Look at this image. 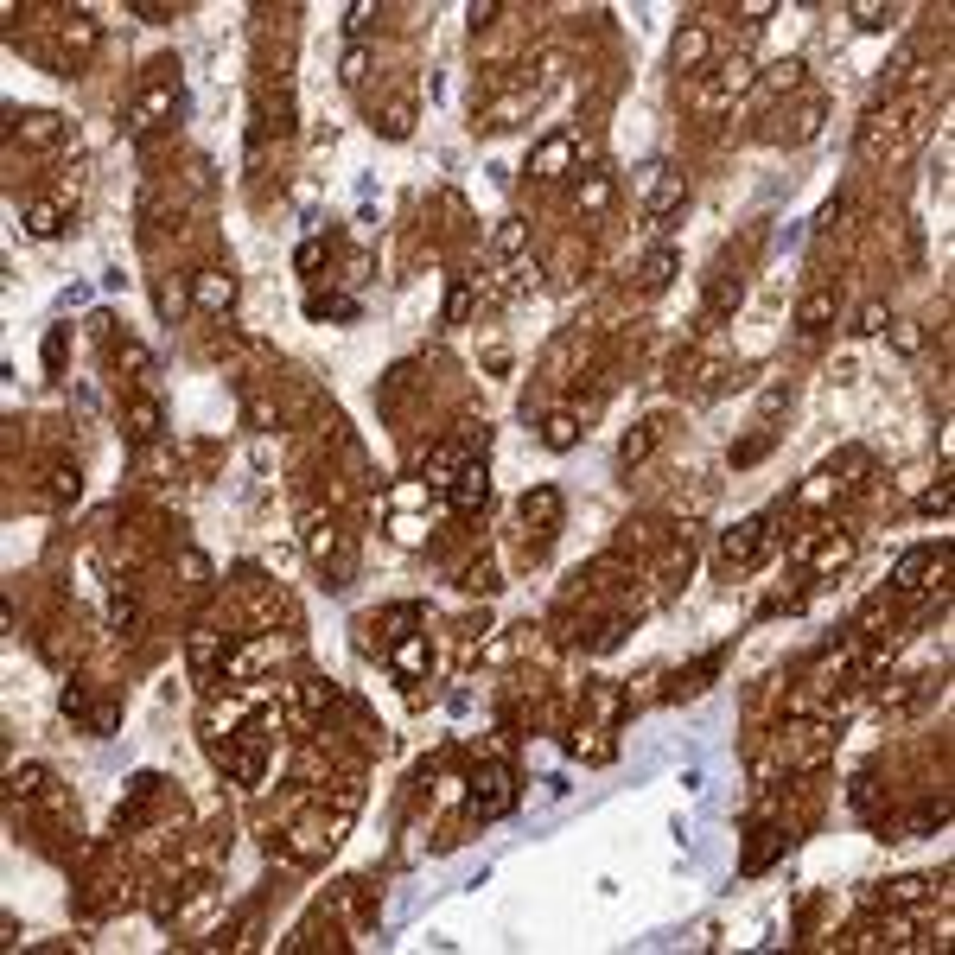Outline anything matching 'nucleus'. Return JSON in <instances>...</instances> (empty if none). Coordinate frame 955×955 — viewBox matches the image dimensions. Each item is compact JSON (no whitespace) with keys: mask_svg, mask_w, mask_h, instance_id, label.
Instances as JSON below:
<instances>
[{"mask_svg":"<svg viewBox=\"0 0 955 955\" xmlns=\"http://www.w3.org/2000/svg\"><path fill=\"white\" fill-rule=\"evenodd\" d=\"M325 255H332V249H325V236H306V242H300V255H293V268H300V274H312V268L325 262Z\"/></svg>","mask_w":955,"mask_h":955,"instance_id":"5fc2aeb1","label":"nucleus"},{"mask_svg":"<svg viewBox=\"0 0 955 955\" xmlns=\"http://www.w3.org/2000/svg\"><path fill=\"white\" fill-rule=\"evenodd\" d=\"M376 128L389 134V141H408V134H414V102H389V109L376 115Z\"/></svg>","mask_w":955,"mask_h":955,"instance_id":"c9c22d12","label":"nucleus"},{"mask_svg":"<svg viewBox=\"0 0 955 955\" xmlns=\"http://www.w3.org/2000/svg\"><path fill=\"white\" fill-rule=\"evenodd\" d=\"M96 45H102V26L90 20V13H71V20H64V51H71V64L90 58Z\"/></svg>","mask_w":955,"mask_h":955,"instance_id":"c756f323","label":"nucleus"},{"mask_svg":"<svg viewBox=\"0 0 955 955\" xmlns=\"http://www.w3.org/2000/svg\"><path fill=\"white\" fill-rule=\"evenodd\" d=\"M217 656H230V637L211 631V624H198V631H191V669H198V675H211V669H217Z\"/></svg>","mask_w":955,"mask_h":955,"instance_id":"bb28decb","label":"nucleus"},{"mask_svg":"<svg viewBox=\"0 0 955 955\" xmlns=\"http://www.w3.org/2000/svg\"><path fill=\"white\" fill-rule=\"evenodd\" d=\"M784 121H790V128H777L771 141H790V147H803V141H815V134H822V121H828V102H822V96H809L803 109H796V115H784Z\"/></svg>","mask_w":955,"mask_h":955,"instance_id":"a211bd4d","label":"nucleus"},{"mask_svg":"<svg viewBox=\"0 0 955 955\" xmlns=\"http://www.w3.org/2000/svg\"><path fill=\"white\" fill-rule=\"evenodd\" d=\"M764 548H771V516H745V523H733V529L720 535V561L733 567V573L758 567V561H764Z\"/></svg>","mask_w":955,"mask_h":955,"instance_id":"423d86ee","label":"nucleus"},{"mask_svg":"<svg viewBox=\"0 0 955 955\" xmlns=\"http://www.w3.org/2000/svg\"><path fill=\"white\" fill-rule=\"evenodd\" d=\"M13 134H20L26 147H58L64 141V121L51 109H32V115H13Z\"/></svg>","mask_w":955,"mask_h":955,"instance_id":"412c9836","label":"nucleus"},{"mask_svg":"<svg viewBox=\"0 0 955 955\" xmlns=\"http://www.w3.org/2000/svg\"><path fill=\"white\" fill-rule=\"evenodd\" d=\"M58 707H64V714H71V720H90V694H83L77 682H64V694H58Z\"/></svg>","mask_w":955,"mask_h":955,"instance_id":"4d7b16f0","label":"nucleus"},{"mask_svg":"<svg viewBox=\"0 0 955 955\" xmlns=\"http://www.w3.org/2000/svg\"><path fill=\"white\" fill-rule=\"evenodd\" d=\"M835 287H809L803 300H796V332L803 338H815V332H828V319H835Z\"/></svg>","mask_w":955,"mask_h":955,"instance_id":"f3484780","label":"nucleus"},{"mask_svg":"<svg viewBox=\"0 0 955 955\" xmlns=\"http://www.w3.org/2000/svg\"><path fill=\"white\" fill-rule=\"evenodd\" d=\"M567 172H580V134H573V128H554L548 141L529 153V179L554 185V179H567Z\"/></svg>","mask_w":955,"mask_h":955,"instance_id":"0eeeda50","label":"nucleus"},{"mask_svg":"<svg viewBox=\"0 0 955 955\" xmlns=\"http://www.w3.org/2000/svg\"><path fill=\"white\" fill-rule=\"evenodd\" d=\"M707 306H714V312L739 306V274H733V281H714V293H707Z\"/></svg>","mask_w":955,"mask_h":955,"instance_id":"e2e57ef3","label":"nucleus"},{"mask_svg":"<svg viewBox=\"0 0 955 955\" xmlns=\"http://www.w3.org/2000/svg\"><path fill=\"white\" fill-rule=\"evenodd\" d=\"M529 109H535V96L529 90H510V96H497V102H484V109H478V128L497 134V128H510L516 115H529Z\"/></svg>","mask_w":955,"mask_h":955,"instance_id":"4be33fe9","label":"nucleus"},{"mask_svg":"<svg viewBox=\"0 0 955 955\" xmlns=\"http://www.w3.org/2000/svg\"><path fill=\"white\" fill-rule=\"evenodd\" d=\"M949 497H955V484L943 478L936 491H924V503H917V510H924V516H943V510H949Z\"/></svg>","mask_w":955,"mask_h":955,"instance_id":"680f3d73","label":"nucleus"},{"mask_svg":"<svg viewBox=\"0 0 955 955\" xmlns=\"http://www.w3.org/2000/svg\"><path fill=\"white\" fill-rule=\"evenodd\" d=\"M771 440H777V433H771V427H758V433H752V440H739V446H733V472H745V465H758L764 453H771Z\"/></svg>","mask_w":955,"mask_h":955,"instance_id":"58836bf2","label":"nucleus"},{"mask_svg":"<svg viewBox=\"0 0 955 955\" xmlns=\"http://www.w3.org/2000/svg\"><path fill=\"white\" fill-rule=\"evenodd\" d=\"M484 446H491V427H484V421H478V427H465V433H453L446 446H433V459H427V484H433V491H446V484H453L472 459H484Z\"/></svg>","mask_w":955,"mask_h":955,"instance_id":"20e7f679","label":"nucleus"},{"mask_svg":"<svg viewBox=\"0 0 955 955\" xmlns=\"http://www.w3.org/2000/svg\"><path fill=\"white\" fill-rule=\"evenodd\" d=\"M389 663H395V675H402V682H421V675H427V663H433V644H427V631H408V637H395Z\"/></svg>","mask_w":955,"mask_h":955,"instance_id":"dca6fc26","label":"nucleus"},{"mask_svg":"<svg viewBox=\"0 0 955 955\" xmlns=\"http://www.w3.org/2000/svg\"><path fill=\"white\" fill-rule=\"evenodd\" d=\"M720 663H726V650H707L701 663H694V669L682 675V688H675V694H701V688H707V682H714V675H720Z\"/></svg>","mask_w":955,"mask_h":955,"instance_id":"4c0bfd02","label":"nucleus"},{"mask_svg":"<svg viewBox=\"0 0 955 955\" xmlns=\"http://www.w3.org/2000/svg\"><path fill=\"white\" fill-rule=\"evenodd\" d=\"M300 701H306V714H319V707H332V701H338V682H325V675H306Z\"/></svg>","mask_w":955,"mask_h":955,"instance_id":"c03bdc74","label":"nucleus"},{"mask_svg":"<svg viewBox=\"0 0 955 955\" xmlns=\"http://www.w3.org/2000/svg\"><path fill=\"white\" fill-rule=\"evenodd\" d=\"M191 306L198 312H230L236 306V274H223V268L191 274Z\"/></svg>","mask_w":955,"mask_h":955,"instance_id":"4468645a","label":"nucleus"},{"mask_svg":"<svg viewBox=\"0 0 955 955\" xmlns=\"http://www.w3.org/2000/svg\"><path fill=\"white\" fill-rule=\"evenodd\" d=\"M860 472H873V453H866V446H847V453H835V459L822 465V472H815V478L803 484V491H796V503H809V510H815V503H828V497L854 491Z\"/></svg>","mask_w":955,"mask_h":955,"instance_id":"7ed1b4c3","label":"nucleus"},{"mask_svg":"<svg viewBox=\"0 0 955 955\" xmlns=\"http://www.w3.org/2000/svg\"><path fill=\"white\" fill-rule=\"evenodd\" d=\"M153 306H160V319H179V312L191 306V293L172 287V281H160V287H153Z\"/></svg>","mask_w":955,"mask_h":955,"instance_id":"49530a36","label":"nucleus"},{"mask_svg":"<svg viewBox=\"0 0 955 955\" xmlns=\"http://www.w3.org/2000/svg\"><path fill=\"white\" fill-rule=\"evenodd\" d=\"M306 312H312V319H357V300H338V293H312Z\"/></svg>","mask_w":955,"mask_h":955,"instance_id":"a19ab883","label":"nucleus"},{"mask_svg":"<svg viewBox=\"0 0 955 955\" xmlns=\"http://www.w3.org/2000/svg\"><path fill=\"white\" fill-rule=\"evenodd\" d=\"M128 421H134V440H153L166 421H160V402H147V395H134L128 402Z\"/></svg>","mask_w":955,"mask_h":955,"instance_id":"e433bc0d","label":"nucleus"},{"mask_svg":"<svg viewBox=\"0 0 955 955\" xmlns=\"http://www.w3.org/2000/svg\"><path fill=\"white\" fill-rule=\"evenodd\" d=\"M128 13H134V20H147V26H172V20H179V13H172V7H160V0H134Z\"/></svg>","mask_w":955,"mask_h":955,"instance_id":"6e6d98bb","label":"nucleus"},{"mask_svg":"<svg viewBox=\"0 0 955 955\" xmlns=\"http://www.w3.org/2000/svg\"><path fill=\"white\" fill-rule=\"evenodd\" d=\"M472 300H478V281H472V274H459V281L446 287V325H465V319H472Z\"/></svg>","mask_w":955,"mask_h":955,"instance_id":"2f4dec72","label":"nucleus"},{"mask_svg":"<svg viewBox=\"0 0 955 955\" xmlns=\"http://www.w3.org/2000/svg\"><path fill=\"white\" fill-rule=\"evenodd\" d=\"M936 567H943V554H936V548H911L905 561L892 567V586H898V593H917V586H930Z\"/></svg>","mask_w":955,"mask_h":955,"instance_id":"6ab92c4d","label":"nucleus"},{"mask_svg":"<svg viewBox=\"0 0 955 955\" xmlns=\"http://www.w3.org/2000/svg\"><path fill=\"white\" fill-rule=\"evenodd\" d=\"M414 624H421V605H389V612H382V637L395 644V637H408Z\"/></svg>","mask_w":955,"mask_h":955,"instance_id":"ea45409f","label":"nucleus"},{"mask_svg":"<svg viewBox=\"0 0 955 955\" xmlns=\"http://www.w3.org/2000/svg\"><path fill=\"white\" fill-rule=\"evenodd\" d=\"M516 516H523V529H535V542H548V535L561 529V491H554V484H535V491H523Z\"/></svg>","mask_w":955,"mask_h":955,"instance_id":"f8f14e48","label":"nucleus"},{"mask_svg":"<svg viewBox=\"0 0 955 955\" xmlns=\"http://www.w3.org/2000/svg\"><path fill=\"white\" fill-rule=\"evenodd\" d=\"M803 71H809L803 58H777L771 71L758 77V96H790V90H803Z\"/></svg>","mask_w":955,"mask_h":955,"instance_id":"cd10ccee","label":"nucleus"},{"mask_svg":"<svg viewBox=\"0 0 955 955\" xmlns=\"http://www.w3.org/2000/svg\"><path fill=\"white\" fill-rule=\"evenodd\" d=\"M516 255H529V223L523 217H503L491 230V262H516Z\"/></svg>","mask_w":955,"mask_h":955,"instance_id":"b1692460","label":"nucleus"},{"mask_svg":"<svg viewBox=\"0 0 955 955\" xmlns=\"http://www.w3.org/2000/svg\"><path fill=\"white\" fill-rule=\"evenodd\" d=\"M484 503H491V472H484V459H472L453 484H446V510H453V516H478Z\"/></svg>","mask_w":955,"mask_h":955,"instance_id":"9d476101","label":"nucleus"},{"mask_svg":"<svg viewBox=\"0 0 955 955\" xmlns=\"http://www.w3.org/2000/svg\"><path fill=\"white\" fill-rule=\"evenodd\" d=\"M943 822H949V803H924V809L905 822V835H924V828H943Z\"/></svg>","mask_w":955,"mask_h":955,"instance_id":"3c124183","label":"nucleus"},{"mask_svg":"<svg viewBox=\"0 0 955 955\" xmlns=\"http://www.w3.org/2000/svg\"><path fill=\"white\" fill-rule=\"evenodd\" d=\"M363 71H370V51L351 45V51H344V71H338V77H344V83H363Z\"/></svg>","mask_w":955,"mask_h":955,"instance_id":"bf43d9fd","label":"nucleus"},{"mask_svg":"<svg viewBox=\"0 0 955 955\" xmlns=\"http://www.w3.org/2000/svg\"><path fill=\"white\" fill-rule=\"evenodd\" d=\"M847 20H854L860 32H885V26H898V7H879V0H854V7H847Z\"/></svg>","mask_w":955,"mask_h":955,"instance_id":"473e14b6","label":"nucleus"},{"mask_svg":"<svg viewBox=\"0 0 955 955\" xmlns=\"http://www.w3.org/2000/svg\"><path fill=\"white\" fill-rule=\"evenodd\" d=\"M370 20H376V7H370V0H357V7H351V20H344V26H351V39H357V32L370 26Z\"/></svg>","mask_w":955,"mask_h":955,"instance_id":"69168bd1","label":"nucleus"},{"mask_svg":"<svg viewBox=\"0 0 955 955\" xmlns=\"http://www.w3.org/2000/svg\"><path fill=\"white\" fill-rule=\"evenodd\" d=\"M752 835H758V841L745 847V860H739V873H745V879L764 873V866H771L777 854H790V835H784V828H752Z\"/></svg>","mask_w":955,"mask_h":955,"instance_id":"aec40b11","label":"nucleus"},{"mask_svg":"<svg viewBox=\"0 0 955 955\" xmlns=\"http://www.w3.org/2000/svg\"><path fill=\"white\" fill-rule=\"evenodd\" d=\"M510 809H516V771L503 758L478 764L472 790H465V815H472V822H497V815H510Z\"/></svg>","mask_w":955,"mask_h":955,"instance_id":"f03ea898","label":"nucleus"},{"mask_svg":"<svg viewBox=\"0 0 955 955\" xmlns=\"http://www.w3.org/2000/svg\"><path fill=\"white\" fill-rule=\"evenodd\" d=\"M885 325H892V306H885V300H866V306H860V319H854V332H866V338H879Z\"/></svg>","mask_w":955,"mask_h":955,"instance_id":"a18cd8bd","label":"nucleus"},{"mask_svg":"<svg viewBox=\"0 0 955 955\" xmlns=\"http://www.w3.org/2000/svg\"><path fill=\"white\" fill-rule=\"evenodd\" d=\"M179 102H185V90H179V64L160 58V64H153V77H147V90L128 102V128H134V134H153L172 109H179Z\"/></svg>","mask_w":955,"mask_h":955,"instance_id":"f257e3e1","label":"nucleus"},{"mask_svg":"<svg viewBox=\"0 0 955 955\" xmlns=\"http://www.w3.org/2000/svg\"><path fill=\"white\" fill-rule=\"evenodd\" d=\"M535 287H542V262H535V255H516V262H503V281H491V300H523Z\"/></svg>","mask_w":955,"mask_h":955,"instance_id":"2eb2a0df","label":"nucleus"},{"mask_svg":"<svg viewBox=\"0 0 955 955\" xmlns=\"http://www.w3.org/2000/svg\"><path fill=\"white\" fill-rule=\"evenodd\" d=\"M115 357L128 363V370H153V357H147V344H134V338H121L115 344Z\"/></svg>","mask_w":955,"mask_h":955,"instance_id":"13d9d810","label":"nucleus"},{"mask_svg":"<svg viewBox=\"0 0 955 955\" xmlns=\"http://www.w3.org/2000/svg\"><path fill=\"white\" fill-rule=\"evenodd\" d=\"M879 898H885V905H917V898H930V879H917V873L911 879H892Z\"/></svg>","mask_w":955,"mask_h":955,"instance_id":"79ce46f5","label":"nucleus"},{"mask_svg":"<svg viewBox=\"0 0 955 955\" xmlns=\"http://www.w3.org/2000/svg\"><path fill=\"white\" fill-rule=\"evenodd\" d=\"M675 268H682V255H675L669 242H663V249H650V255H644V268H637V281H644V293H663V287L675 281Z\"/></svg>","mask_w":955,"mask_h":955,"instance_id":"393cba45","label":"nucleus"},{"mask_svg":"<svg viewBox=\"0 0 955 955\" xmlns=\"http://www.w3.org/2000/svg\"><path fill=\"white\" fill-rule=\"evenodd\" d=\"M58 363H64V325H58V332H45V370H58Z\"/></svg>","mask_w":955,"mask_h":955,"instance_id":"0e129e2a","label":"nucleus"},{"mask_svg":"<svg viewBox=\"0 0 955 955\" xmlns=\"http://www.w3.org/2000/svg\"><path fill=\"white\" fill-rule=\"evenodd\" d=\"M739 20H745V26H764V20H771V0H752V7H739Z\"/></svg>","mask_w":955,"mask_h":955,"instance_id":"338daca9","label":"nucleus"},{"mask_svg":"<svg viewBox=\"0 0 955 955\" xmlns=\"http://www.w3.org/2000/svg\"><path fill=\"white\" fill-rule=\"evenodd\" d=\"M790 408V382H771V389L758 395V421H771V414H784Z\"/></svg>","mask_w":955,"mask_h":955,"instance_id":"864d4df0","label":"nucleus"},{"mask_svg":"<svg viewBox=\"0 0 955 955\" xmlns=\"http://www.w3.org/2000/svg\"><path fill=\"white\" fill-rule=\"evenodd\" d=\"M77 491H83V472H77V465H51V472H45V497H51V503H71Z\"/></svg>","mask_w":955,"mask_h":955,"instance_id":"f704fd0d","label":"nucleus"},{"mask_svg":"<svg viewBox=\"0 0 955 955\" xmlns=\"http://www.w3.org/2000/svg\"><path fill=\"white\" fill-rule=\"evenodd\" d=\"M503 13H510L503 0H472V7H465V20H472V32H491V26L503 20Z\"/></svg>","mask_w":955,"mask_h":955,"instance_id":"de8ad7c7","label":"nucleus"},{"mask_svg":"<svg viewBox=\"0 0 955 955\" xmlns=\"http://www.w3.org/2000/svg\"><path fill=\"white\" fill-rule=\"evenodd\" d=\"M134 624H141V605H134V593H115V599H109V631L128 637Z\"/></svg>","mask_w":955,"mask_h":955,"instance_id":"37998d69","label":"nucleus"},{"mask_svg":"<svg viewBox=\"0 0 955 955\" xmlns=\"http://www.w3.org/2000/svg\"><path fill=\"white\" fill-rule=\"evenodd\" d=\"M707 51H714V39H707V26H682L675 32V71H701Z\"/></svg>","mask_w":955,"mask_h":955,"instance_id":"a878e982","label":"nucleus"},{"mask_svg":"<svg viewBox=\"0 0 955 955\" xmlns=\"http://www.w3.org/2000/svg\"><path fill=\"white\" fill-rule=\"evenodd\" d=\"M854 548H860V542H854L847 529H822V535H815V542L803 548V561H809V580H828V573H841L847 561H854Z\"/></svg>","mask_w":955,"mask_h":955,"instance_id":"1a4fd4ad","label":"nucleus"},{"mask_svg":"<svg viewBox=\"0 0 955 955\" xmlns=\"http://www.w3.org/2000/svg\"><path fill=\"white\" fill-rule=\"evenodd\" d=\"M115 726H121V707H115V701H96V707H90V733H96V739H109Z\"/></svg>","mask_w":955,"mask_h":955,"instance_id":"603ef678","label":"nucleus"},{"mask_svg":"<svg viewBox=\"0 0 955 955\" xmlns=\"http://www.w3.org/2000/svg\"><path fill=\"white\" fill-rule=\"evenodd\" d=\"M885 332H892V344H898V351H905V357H917V351H924V332H917L911 319H892V325H885Z\"/></svg>","mask_w":955,"mask_h":955,"instance_id":"8fccbe9b","label":"nucleus"},{"mask_svg":"<svg viewBox=\"0 0 955 955\" xmlns=\"http://www.w3.org/2000/svg\"><path fill=\"white\" fill-rule=\"evenodd\" d=\"M459 586H465V593H491V586H497V567H491V561H472V567L459 573Z\"/></svg>","mask_w":955,"mask_h":955,"instance_id":"09e8293b","label":"nucleus"},{"mask_svg":"<svg viewBox=\"0 0 955 955\" xmlns=\"http://www.w3.org/2000/svg\"><path fill=\"white\" fill-rule=\"evenodd\" d=\"M656 433H663L656 421H644L637 433H624V446H618V465H644V459H650V446H656Z\"/></svg>","mask_w":955,"mask_h":955,"instance_id":"72a5a7b5","label":"nucleus"},{"mask_svg":"<svg viewBox=\"0 0 955 955\" xmlns=\"http://www.w3.org/2000/svg\"><path fill=\"white\" fill-rule=\"evenodd\" d=\"M64 223H71V204H64V198H32L26 204V230L32 236H58Z\"/></svg>","mask_w":955,"mask_h":955,"instance_id":"5701e85b","label":"nucleus"},{"mask_svg":"<svg viewBox=\"0 0 955 955\" xmlns=\"http://www.w3.org/2000/svg\"><path fill=\"white\" fill-rule=\"evenodd\" d=\"M561 77H567V58H561V51L548 45V51H535V77L523 83V90H529L535 102H542V96H548V90H554V83H561Z\"/></svg>","mask_w":955,"mask_h":955,"instance_id":"7c9ffc66","label":"nucleus"},{"mask_svg":"<svg viewBox=\"0 0 955 955\" xmlns=\"http://www.w3.org/2000/svg\"><path fill=\"white\" fill-rule=\"evenodd\" d=\"M580 433H586V427H580V414H573V408H554L548 421H542V440L554 446V453H573V446H580Z\"/></svg>","mask_w":955,"mask_h":955,"instance_id":"c85d7f7f","label":"nucleus"},{"mask_svg":"<svg viewBox=\"0 0 955 955\" xmlns=\"http://www.w3.org/2000/svg\"><path fill=\"white\" fill-rule=\"evenodd\" d=\"M306 554L319 567H332V586H351L357 573V548L338 535V523H325V516H306Z\"/></svg>","mask_w":955,"mask_h":955,"instance_id":"39448f33","label":"nucleus"},{"mask_svg":"<svg viewBox=\"0 0 955 955\" xmlns=\"http://www.w3.org/2000/svg\"><path fill=\"white\" fill-rule=\"evenodd\" d=\"M682 204H688V179H682V172H675V166H663V160H656V166H644V211H650L656 223H663V217H675V211H682Z\"/></svg>","mask_w":955,"mask_h":955,"instance_id":"6e6552de","label":"nucleus"},{"mask_svg":"<svg viewBox=\"0 0 955 955\" xmlns=\"http://www.w3.org/2000/svg\"><path fill=\"white\" fill-rule=\"evenodd\" d=\"M752 83H758V71H752V64H745V58H726V64H720V77H714V90L701 96V109H707V115H720L726 102H733V96H745Z\"/></svg>","mask_w":955,"mask_h":955,"instance_id":"ddd939ff","label":"nucleus"},{"mask_svg":"<svg viewBox=\"0 0 955 955\" xmlns=\"http://www.w3.org/2000/svg\"><path fill=\"white\" fill-rule=\"evenodd\" d=\"M45 790V764H26V771H13V796H32Z\"/></svg>","mask_w":955,"mask_h":955,"instance_id":"052dcab7","label":"nucleus"},{"mask_svg":"<svg viewBox=\"0 0 955 955\" xmlns=\"http://www.w3.org/2000/svg\"><path fill=\"white\" fill-rule=\"evenodd\" d=\"M618 204V179H612V166H586L580 172V185H573V211L580 217H605Z\"/></svg>","mask_w":955,"mask_h":955,"instance_id":"9b49d317","label":"nucleus"}]
</instances>
